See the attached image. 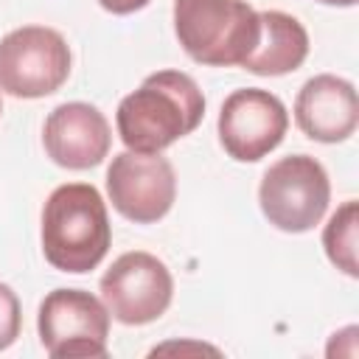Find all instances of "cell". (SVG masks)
<instances>
[{"mask_svg":"<svg viewBox=\"0 0 359 359\" xmlns=\"http://www.w3.org/2000/svg\"><path fill=\"white\" fill-rule=\"evenodd\" d=\"M205 115V95L182 70H157L118 104V135L129 151L160 154L191 135Z\"/></svg>","mask_w":359,"mask_h":359,"instance_id":"obj_1","label":"cell"},{"mask_svg":"<svg viewBox=\"0 0 359 359\" xmlns=\"http://www.w3.org/2000/svg\"><path fill=\"white\" fill-rule=\"evenodd\" d=\"M112 241L101 194L87 182L59 185L42 208V252L59 272L95 269Z\"/></svg>","mask_w":359,"mask_h":359,"instance_id":"obj_2","label":"cell"},{"mask_svg":"<svg viewBox=\"0 0 359 359\" xmlns=\"http://www.w3.org/2000/svg\"><path fill=\"white\" fill-rule=\"evenodd\" d=\"M174 31L194 62L230 67L255 50L261 20L244 0H174Z\"/></svg>","mask_w":359,"mask_h":359,"instance_id":"obj_3","label":"cell"},{"mask_svg":"<svg viewBox=\"0 0 359 359\" xmlns=\"http://www.w3.org/2000/svg\"><path fill=\"white\" fill-rule=\"evenodd\" d=\"M331 182L320 160L289 154L272 163L261 180L258 202L269 224L283 233H306L325 216Z\"/></svg>","mask_w":359,"mask_h":359,"instance_id":"obj_4","label":"cell"},{"mask_svg":"<svg viewBox=\"0 0 359 359\" xmlns=\"http://www.w3.org/2000/svg\"><path fill=\"white\" fill-rule=\"evenodd\" d=\"M70 76L65 36L45 25H22L0 39V90L14 98L56 93Z\"/></svg>","mask_w":359,"mask_h":359,"instance_id":"obj_5","label":"cell"},{"mask_svg":"<svg viewBox=\"0 0 359 359\" xmlns=\"http://www.w3.org/2000/svg\"><path fill=\"white\" fill-rule=\"evenodd\" d=\"M36 328L53 359L104 356L109 339V311L84 289H53L39 306Z\"/></svg>","mask_w":359,"mask_h":359,"instance_id":"obj_6","label":"cell"},{"mask_svg":"<svg viewBox=\"0 0 359 359\" xmlns=\"http://www.w3.org/2000/svg\"><path fill=\"white\" fill-rule=\"evenodd\" d=\"M174 294L168 266L151 252H123L101 278L107 311L123 325H146L157 320Z\"/></svg>","mask_w":359,"mask_h":359,"instance_id":"obj_7","label":"cell"},{"mask_svg":"<svg viewBox=\"0 0 359 359\" xmlns=\"http://www.w3.org/2000/svg\"><path fill=\"white\" fill-rule=\"evenodd\" d=\"M107 194L123 219L135 224H151L174 205V165L163 154H140L126 149L115 154L107 168Z\"/></svg>","mask_w":359,"mask_h":359,"instance_id":"obj_8","label":"cell"},{"mask_svg":"<svg viewBox=\"0 0 359 359\" xmlns=\"http://www.w3.org/2000/svg\"><path fill=\"white\" fill-rule=\"evenodd\" d=\"M289 129L286 107L269 90L247 87L224 98L219 112V140L238 163H255L280 146Z\"/></svg>","mask_w":359,"mask_h":359,"instance_id":"obj_9","label":"cell"},{"mask_svg":"<svg viewBox=\"0 0 359 359\" xmlns=\"http://www.w3.org/2000/svg\"><path fill=\"white\" fill-rule=\"evenodd\" d=\"M42 143L48 157L70 171H84L98 165L109 154V123L104 112L84 101L59 104L42 129Z\"/></svg>","mask_w":359,"mask_h":359,"instance_id":"obj_10","label":"cell"},{"mask_svg":"<svg viewBox=\"0 0 359 359\" xmlns=\"http://www.w3.org/2000/svg\"><path fill=\"white\" fill-rule=\"evenodd\" d=\"M294 121L300 132L311 140H320V143L348 140L359 121L353 84L331 73L309 79L297 93Z\"/></svg>","mask_w":359,"mask_h":359,"instance_id":"obj_11","label":"cell"},{"mask_svg":"<svg viewBox=\"0 0 359 359\" xmlns=\"http://www.w3.org/2000/svg\"><path fill=\"white\" fill-rule=\"evenodd\" d=\"M261 39L255 50L241 62L255 76H283L303 65L309 56V34L297 17L286 11H261Z\"/></svg>","mask_w":359,"mask_h":359,"instance_id":"obj_12","label":"cell"},{"mask_svg":"<svg viewBox=\"0 0 359 359\" xmlns=\"http://www.w3.org/2000/svg\"><path fill=\"white\" fill-rule=\"evenodd\" d=\"M356 241H359V205L353 199H348L328 219V224L323 230V247H325L328 261L337 269H342L345 275H351V278L359 275Z\"/></svg>","mask_w":359,"mask_h":359,"instance_id":"obj_13","label":"cell"},{"mask_svg":"<svg viewBox=\"0 0 359 359\" xmlns=\"http://www.w3.org/2000/svg\"><path fill=\"white\" fill-rule=\"evenodd\" d=\"M20 300L8 283H0V351H6L20 337Z\"/></svg>","mask_w":359,"mask_h":359,"instance_id":"obj_14","label":"cell"},{"mask_svg":"<svg viewBox=\"0 0 359 359\" xmlns=\"http://www.w3.org/2000/svg\"><path fill=\"white\" fill-rule=\"evenodd\" d=\"M101 8L112 11V14H132V11H140L143 6H149V0H98Z\"/></svg>","mask_w":359,"mask_h":359,"instance_id":"obj_15","label":"cell"},{"mask_svg":"<svg viewBox=\"0 0 359 359\" xmlns=\"http://www.w3.org/2000/svg\"><path fill=\"white\" fill-rule=\"evenodd\" d=\"M317 3H325V6H356V0H317Z\"/></svg>","mask_w":359,"mask_h":359,"instance_id":"obj_16","label":"cell"},{"mask_svg":"<svg viewBox=\"0 0 359 359\" xmlns=\"http://www.w3.org/2000/svg\"><path fill=\"white\" fill-rule=\"evenodd\" d=\"M0 112H3V101H0Z\"/></svg>","mask_w":359,"mask_h":359,"instance_id":"obj_17","label":"cell"}]
</instances>
